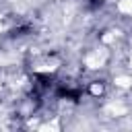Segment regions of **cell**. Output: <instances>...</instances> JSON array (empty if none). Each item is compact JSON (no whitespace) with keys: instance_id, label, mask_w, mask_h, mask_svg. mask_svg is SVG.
Returning <instances> with one entry per match:
<instances>
[{"instance_id":"8992f818","label":"cell","mask_w":132,"mask_h":132,"mask_svg":"<svg viewBox=\"0 0 132 132\" xmlns=\"http://www.w3.org/2000/svg\"><path fill=\"white\" fill-rule=\"evenodd\" d=\"M130 66H132V58H130Z\"/></svg>"},{"instance_id":"7a4b0ae2","label":"cell","mask_w":132,"mask_h":132,"mask_svg":"<svg viewBox=\"0 0 132 132\" xmlns=\"http://www.w3.org/2000/svg\"><path fill=\"white\" fill-rule=\"evenodd\" d=\"M118 87H122V89H126V87H130L132 85V78H128V76H116V80H113Z\"/></svg>"},{"instance_id":"6da1fadb","label":"cell","mask_w":132,"mask_h":132,"mask_svg":"<svg viewBox=\"0 0 132 132\" xmlns=\"http://www.w3.org/2000/svg\"><path fill=\"white\" fill-rule=\"evenodd\" d=\"M105 58H107V52H105V50H95V52H91V54L87 56L85 62H87L89 68L95 70V68H101V66L105 64Z\"/></svg>"},{"instance_id":"277c9868","label":"cell","mask_w":132,"mask_h":132,"mask_svg":"<svg viewBox=\"0 0 132 132\" xmlns=\"http://www.w3.org/2000/svg\"><path fill=\"white\" fill-rule=\"evenodd\" d=\"M109 111H116V113H124V107H122V105H111V107H109Z\"/></svg>"},{"instance_id":"3957f363","label":"cell","mask_w":132,"mask_h":132,"mask_svg":"<svg viewBox=\"0 0 132 132\" xmlns=\"http://www.w3.org/2000/svg\"><path fill=\"white\" fill-rule=\"evenodd\" d=\"M120 10L122 12H132V0H120Z\"/></svg>"},{"instance_id":"5b68a950","label":"cell","mask_w":132,"mask_h":132,"mask_svg":"<svg viewBox=\"0 0 132 132\" xmlns=\"http://www.w3.org/2000/svg\"><path fill=\"white\" fill-rule=\"evenodd\" d=\"M91 93L99 95V93H101V85H93V87H91Z\"/></svg>"}]
</instances>
